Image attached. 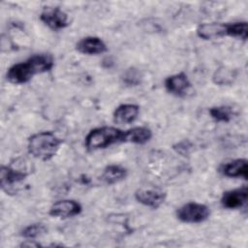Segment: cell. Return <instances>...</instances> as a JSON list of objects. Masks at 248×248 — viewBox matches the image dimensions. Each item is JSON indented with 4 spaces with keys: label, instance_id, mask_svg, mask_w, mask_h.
<instances>
[{
    "label": "cell",
    "instance_id": "cell-1",
    "mask_svg": "<svg viewBox=\"0 0 248 248\" xmlns=\"http://www.w3.org/2000/svg\"><path fill=\"white\" fill-rule=\"evenodd\" d=\"M53 65V57L50 54H34L27 60L11 66L7 72L6 78L14 84L26 83L34 76L51 70Z\"/></svg>",
    "mask_w": 248,
    "mask_h": 248
},
{
    "label": "cell",
    "instance_id": "cell-2",
    "mask_svg": "<svg viewBox=\"0 0 248 248\" xmlns=\"http://www.w3.org/2000/svg\"><path fill=\"white\" fill-rule=\"evenodd\" d=\"M62 140L50 131L39 132L28 139V152L36 159L49 161L57 153Z\"/></svg>",
    "mask_w": 248,
    "mask_h": 248
},
{
    "label": "cell",
    "instance_id": "cell-3",
    "mask_svg": "<svg viewBox=\"0 0 248 248\" xmlns=\"http://www.w3.org/2000/svg\"><path fill=\"white\" fill-rule=\"evenodd\" d=\"M124 131L112 126L98 127L86 135L84 144L88 151L107 148L112 144L124 142Z\"/></svg>",
    "mask_w": 248,
    "mask_h": 248
},
{
    "label": "cell",
    "instance_id": "cell-4",
    "mask_svg": "<svg viewBox=\"0 0 248 248\" xmlns=\"http://www.w3.org/2000/svg\"><path fill=\"white\" fill-rule=\"evenodd\" d=\"M1 188L8 194L16 192L15 187L21 183L30 174L24 159L16 158L7 166H2L0 170Z\"/></svg>",
    "mask_w": 248,
    "mask_h": 248
},
{
    "label": "cell",
    "instance_id": "cell-5",
    "mask_svg": "<svg viewBox=\"0 0 248 248\" xmlns=\"http://www.w3.org/2000/svg\"><path fill=\"white\" fill-rule=\"evenodd\" d=\"M209 215V207L199 202H187L176 210L177 219L188 224L202 223L205 221Z\"/></svg>",
    "mask_w": 248,
    "mask_h": 248
},
{
    "label": "cell",
    "instance_id": "cell-6",
    "mask_svg": "<svg viewBox=\"0 0 248 248\" xmlns=\"http://www.w3.org/2000/svg\"><path fill=\"white\" fill-rule=\"evenodd\" d=\"M40 19L50 29L57 31L68 26V16L59 7H45L40 14Z\"/></svg>",
    "mask_w": 248,
    "mask_h": 248
},
{
    "label": "cell",
    "instance_id": "cell-7",
    "mask_svg": "<svg viewBox=\"0 0 248 248\" xmlns=\"http://www.w3.org/2000/svg\"><path fill=\"white\" fill-rule=\"evenodd\" d=\"M167 198V193L158 188H140L135 193V199L141 204L153 209L160 207Z\"/></svg>",
    "mask_w": 248,
    "mask_h": 248
},
{
    "label": "cell",
    "instance_id": "cell-8",
    "mask_svg": "<svg viewBox=\"0 0 248 248\" xmlns=\"http://www.w3.org/2000/svg\"><path fill=\"white\" fill-rule=\"evenodd\" d=\"M165 87L170 94L176 97H186L191 89L192 83L183 72L168 77L165 79Z\"/></svg>",
    "mask_w": 248,
    "mask_h": 248
},
{
    "label": "cell",
    "instance_id": "cell-9",
    "mask_svg": "<svg viewBox=\"0 0 248 248\" xmlns=\"http://www.w3.org/2000/svg\"><path fill=\"white\" fill-rule=\"evenodd\" d=\"M82 210L81 204L74 200H61L55 202L49 208V215L62 219L78 215Z\"/></svg>",
    "mask_w": 248,
    "mask_h": 248
},
{
    "label": "cell",
    "instance_id": "cell-10",
    "mask_svg": "<svg viewBox=\"0 0 248 248\" xmlns=\"http://www.w3.org/2000/svg\"><path fill=\"white\" fill-rule=\"evenodd\" d=\"M247 198L248 188L247 186H243L233 190L226 191L221 198V203L225 208L236 209L246 204Z\"/></svg>",
    "mask_w": 248,
    "mask_h": 248
},
{
    "label": "cell",
    "instance_id": "cell-11",
    "mask_svg": "<svg viewBox=\"0 0 248 248\" xmlns=\"http://www.w3.org/2000/svg\"><path fill=\"white\" fill-rule=\"evenodd\" d=\"M76 48L78 52L88 55L101 54L108 50L106 43L101 38L95 36L82 38L77 43Z\"/></svg>",
    "mask_w": 248,
    "mask_h": 248
},
{
    "label": "cell",
    "instance_id": "cell-12",
    "mask_svg": "<svg viewBox=\"0 0 248 248\" xmlns=\"http://www.w3.org/2000/svg\"><path fill=\"white\" fill-rule=\"evenodd\" d=\"M140 107L135 104H122L113 111V121L117 124L133 123L139 116Z\"/></svg>",
    "mask_w": 248,
    "mask_h": 248
},
{
    "label": "cell",
    "instance_id": "cell-13",
    "mask_svg": "<svg viewBox=\"0 0 248 248\" xmlns=\"http://www.w3.org/2000/svg\"><path fill=\"white\" fill-rule=\"evenodd\" d=\"M197 35L203 40H215L227 36V23H202L197 29Z\"/></svg>",
    "mask_w": 248,
    "mask_h": 248
},
{
    "label": "cell",
    "instance_id": "cell-14",
    "mask_svg": "<svg viewBox=\"0 0 248 248\" xmlns=\"http://www.w3.org/2000/svg\"><path fill=\"white\" fill-rule=\"evenodd\" d=\"M247 170H248V164L246 159H235L229 163L222 165L219 169V171L227 176L232 178L242 177L247 179Z\"/></svg>",
    "mask_w": 248,
    "mask_h": 248
},
{
    "label": "cell",
    "instance_id": "cell-15",
    "mask_svg": "<svg viewBox=\"0 0 248 248\" xmlns=\"http://www.w3.org/2000/svg\"><path fill=\"white\" fill-rule=\"evenodd\" d=\"M124 132V142L144 144L152 138L151 130L144 126L133 127Z\"/></svg>",
    "mask_w": 248,
    "mask_h": 248
},
{
    "label": "cell",
    "instance_id": "cell-16",
    "mask_svg": "<svg viewBox=\"0 0 248 248\" xmlns=\"http://www.w3.org/2000/svg\"><path fill=\"white\" fill-rule=\"evenodd\" d=\"M127 176V170L120 165H108L105 168L101 179L108 185L118 183Z\"/></svg>",
    "mask_w": 248,
    "mask_h": 248
},
{
    "label": "cell",
    "instance_id": "cell-17",
    "mask_svg": "<svg viewBox=\"0 0 248 248\" xmlns=\"http://www.w3.org/2000/svg\"><path fill=\"white\" fill-rule=\"evenodd\" d=\"M227 36L246 40L248 37V26L246 21H235L227 23Z\"/></svg>",
    "mask_w": 248,
    "mask_h": 248
},
{
    "label": "cell",
    "instance_id": "cell-18",
    "mask_svg": "<svg viewBox=\"0 0 248 248\" xmlns=\"http://www.w3.org/2000/svg\"><path fill=\"white\" fill-rule=\"evenodd\" d=\"M236 74L233 70L228 69L226 67H221L215 71L213 75V82L218 85H229L233 82Z\"/></svg>",
    "mask_w": 248,
    "mask_h": 248
},
{
    "label": "cell",
    "instance_id": "cell-19",
    "mask_svg": "<svg viewBox=\"0 0 248 248\" xmlns=\"http://www.w3.org/2000/svg\"><path fill=\"white\" fill-rule=\"evenodd\" d=\"M209 114L213 120L216 122H225L228 123L232 118V109L228 106H218L212 107L209 108Z\"/></svg>",
    "mask_w": 248,
    "mask_h": 248
},
{
    "label": "cell",
    "instance_id": "cell-20",
    "mask_svg": "<svg viewBox=\"0 0 248 248\" xmlns=\"http://www.w3.org/2000/svg\"><path fill=\"white\" fill-rule=\"evenodd\" d=\"M46 232H47V229L44 224L35 223L25 227L21 232V235L26 239H34L46 233Z\"/></svg>",
    "mask_w": 248,
    "mask_h": 248
},
{
    "label": "cell",
    "instance_id": "cell-21",
    "mask_svg": "<svg viewBox=\"0 0 248 248\" xmlns=\"http://www.w3.org/2000/svg\"><path fill=\"white\" fill-rule=\"evenodd\" d=\"M122 80L129 86H136L141 80V74L136 68H130L126 70L122 76Z\"/></svg>",
    "mask_w": 248,
    "mask_h": 248
},
{
    "label": "cell",
    "instance_id": "cell-22",
    "mask_svg": "<svg viewBox=\"0 0 248 248\" xmlns=\"http://www.w3.org/2000/svg\"><path fill=\"white\" fill-rule=\"evenodd\" d=\"M190 147H191V143H190L188 140H183V141H180V142H178L177 144L173 145L174 150H175L177 153L181 154V155H186V154H188Z\"/></svg>",
    "mask_w": 248,
    "mask_h": 248
}]
</instances>
